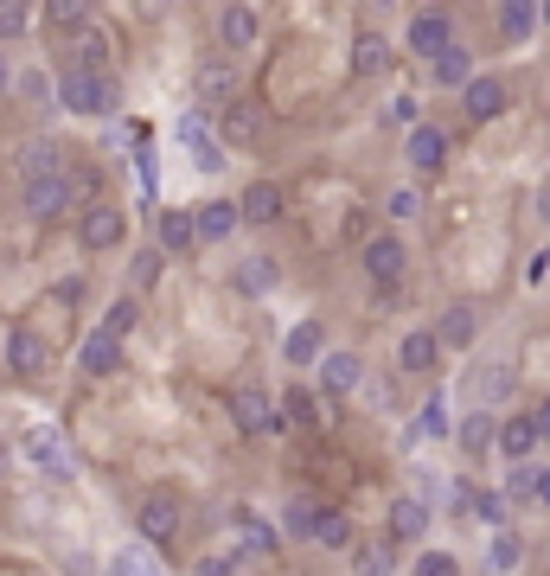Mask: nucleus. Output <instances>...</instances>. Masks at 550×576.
I'll return each instance as SVG.
<instances>
[{
	"mask_svg": "<svg viewBox=\"0 0 550 576\" xmlns=\"http://www.w3.org/2000/svg\"><path fill=\"white\" fill-rule=\"evenodd\" d=\"M103 576H167V564H160V550L148 538H122V545L109 550Z\"/></svg>",
	"mask_w": 550,
	"mask_h": 576,
	"instance_id": "nucleus-24",
	"label": "nucleus"
},
{
	"mask_svg": "<svg viewBox=\"0 0 550 576\" xmlns=\"http://www.w3.org/2000/svg\"><path fill=\"white\" fill-rule=\"evenodd\" d=\"M346 570L352 576H397V545L391 538H359L346 550Z\"/></svg>",
	"mask_w": 550,
	"mask_h": 576,
	"instance_id": "nucleus-30",
	"label": "nucleus"
},
{
	"mask_svg": "<svg viewBox=\"0 0 550 576\" xmlns=\"http://www.w3.org/2000/svg\"><path fill=\"white\" fill-rule=\"evenodd\" d=\"M58 109L83 116V122H109L122 109V90L109 71H58Z\"/></svg>",
	"mask_w": 550,
	"mask_h": 576,
	"instance_id": "nucleus-2",
	"label": "nucleus"
},
{
	"mask_svg": "<svg viewBox=\"0 0 550 576\" xmlns=\"http://www.w3.org/2000/svg\"><path fill=\"white\" fill-rule=\"evenodd\" d=\"M90 206V173H52V180H27L20 186V218H32V225H58V218H71V211Z\"/></svg>",
	"mask_w": 550,
	"mask_h": 576,
	"instance_id": "nucleus-1",
	"label": "nucleus"
},
{
	"mask_svg": "<svg viewBox=\"0 0 550 576\" xmlns=\"http://www.w3.org/2000/svg\"><path fill=\"white\" fill-rule=\"evenodd\" d=\"M314 545H327V550H352V545H359V538H352V519H346L340 506L327 513V525H320V538H314Z\"/></svg>",
	"mask_w": 550,
	"mask_h": 576,
	"instance_id": "nucleus-47",
	"label": "nucleus"
},
{
	"mask_svg": "<svg viewBox=\"0 0 550 576\" xmlns=\"http://www.w3.org/2000/svg\"><path fill=\"white\" fill-rule=\"evenodd\" d=\"M52 295H58V301H71V308H78V301H83V276H64V282H58Z\"/></svg>",
	"mask_w": 550,
	"mask_h": 576,
	"instance_id": "nucleus-51",
	"label": "nucleus"
},
{
	"mask_svg": "<svg viewBox=\"0 0 550 576\" xmlns=\"http://www.w3.org/2000/svg\"><path fill=\"white\" fill-rule=\"evenodd\" d=\"M359 269H366L371 295H378V301H391L397 288H403V276H410V250H403V237H397V231L366 237V250H359Z\"/></svg>",
	"mask_w": 550,
	"mask_h": 576,
	"instance_id": "nucleus-4",
	"label": "nucleus"
},
{
	"mask_svg": "<svg viewBox=\"0 0 550 576\" xmlns=\"http://www.w3.org/2000/svg\"><path fill=\"white\" fill-rule=\"evenodd\" d=\"M282 417L294 423V429H327V423H320V391H308V385H282Z\"/></svg>",
	"mask_w": 550,
	"mask_h": 576,
	"instance_id": "nucleus-34",
	"label": "nucleus"
},
{
	"mask_svg": "<svg viewBox=\"0 0 550 576\" xmlns=\"http://www.w3.org/2000/svg\"><path fill=\"white\" fill-rule=\"evenodd\" d=\"M231 282L243 288V295H276V288H282V262L276 257H243Z\"/></svg>",
	"mask_w": 550,
	"mask_h": 576,
	"instance_id": "nucleus-33",
	"label": "nucleus"
},
{
	"mask_svg": "<svg viewBox=\"0 0 550 576\" xmlns=\"http://www.w3.org/2000/svg\"><path fill=\"white\" fill-rule=\"evenodd\" d=\"M192 90H199V103H211V109L243 103V64H237V52L206 58V64L192 71Z\"/></svg>",
	"mask_w": 550,
	"mask_h": 576,
	"instance_id": "nucleus-8",
	"label": "nucleus"
},
{
	"mask_svg": "<svg viewBox=\"0 0 550 576\" xmlns=\"http://www.w3.org/2000/svg\"><path fill=\"white\" fill-rule=\"evenodd\" d=\"M473 78H480V58H473L468 46H448V52L429 64V83H436V90H454V97H461Z\"/></svg>",
	"mask_w": 550,
	"mask_h": 576,
	"instance_id": "nucleus-26",
	"label": "nucleus"
},
{
	"mask_svg": "<svg viewBox=\"0 0 550 576\" xmlns=\"http://www.w3.org/2000/svg\"><path fill=\"white\" fill-rule=\"evenodd\" d=\"M13 461L32 474H46V480H71V448H64V436H58L52 423H32V429H20V443H13Z\"/></svg>",
	"mask_w": 550,
	"mask_h": 576,
	"instance_id": "nucleus-5",
	"label": "nucleus"
},
{
	"mask_svg": "<svg viewBox=\"0 0 550 576\" xmlns=\"http://www.w3.org/2000/svg\"><path fill=\"white\" fill-rule=\"evenodd\" d=\"M237 525H243V538H250L257 550H276V532H269V525H262L257 513H237Z\"/></svg>",
	"mask_w": 550,
	"mask_h": 576,
	"instance_id": "nucleus-48",
	"label": "nucleus"
},
{
	"mask_svg": "<svg viewBox=\"0 0 550 576\" xmlns=\"http://www.w3.org/2000/svg\"><path fill=\"white\" fill-rule=\"evenodd\" d=\"M384 218H391V225H417V218H422V192H417V186H397L391 199H384Z\"/></svg>",
	"mask_w": 550,
	"mask_h": 576,
	"instance_id": "nucleus-45",
	"label": "nucleus"
},
{
	"mask_svg": "<svg viewBox=\"0 0 550 576\" xmlns=\"http://www.w3.org/2000/svg\"><path fill=\"white\" fill-rule=\"evenodd\" d=\"M237 225H243V206H237V199H206V206H199V244H224Z\"/></svg>",
	"mask_w": 550,
	"mask_h": 576,
	"instance_id": "nucleus-32",
	"label": "nucleus"
},
{
	"mask_svg": "<svg viewBox=\"0 0 550 576\" xmlns=\"http://www.w3.org/2000/svg\"><path fill=\"white\" fill-rule=\"evenodd\" d=\"M519 564H524V538H519V525L493 532V545H487V570H493V576H512Z\"/></svg>",
	"mask_w": 550,
	"mask_h": 576,
	"instance_id": "nucleus-37",
	"label": "nucleus"
},
{
	"mask_svg": "<svg viewBox=\"0 0 550 576\" xmlns=\"http://www.w3.org/2000/svg\"><path fill=\"white\" fill-rule=\"evenodd\" d=\"M531 211H538V225H550V180L538 186V199H531Z\"/></svg>",
	"mask_w": 550,
	"mask_h": 576,
	"instance_id": "nucleus-54",
	"label": "nucleus"
},
{
	"mask_svg": "<svg viewBox=\"0 0 550 576\" xmlns=\"http://www.w3.org/2000/svg\"><path fill=\"white\" fill-rule=\"evenodd\" d=\"M442 334H436V327H410V334H403V340H397V371H403V378H429V371L442 366Z\"/></svg>",
	"mask_w": 550,
	"mask_h": 576,
	"instance_id": "nucleus-17",
	"label": "nucleus"
},
{
	"mask_svg": "<svg viewBox=\"0 0 550 576\" xmlns=\"http://www.w3.org/2000/svg\"><path fill=\"white\" fill-rule=\"evenodd\" d=\"M13 83H20V78H13V58H7V46H0V97H7Z\"/></svg>",
	"mask_w": 550,
	"mask_h": 576,
	"instance_id": "nucleus-53",
	"label": "nucleus"
},
{
	"mask_svg": "<svg viewBox=\"0 0 550 576\" xmlns=\"http://www.w3.org/2000/svg\"><path fill=\"white\" fill-rule=\"evenodd\" d=\"M78 371L83 378H122V371H129V352H122V340H109L103 327H97V334H83V346H78Z\"/></svg>",
	"mask_w": 550,
	"mask_h": 576,
	"instance_id": "nucleus-20",
	"label": "nucleus"
},
{
	"mask_svg": "<svg viewBox=\"0 0 550 576\" xmlns=\"http://www.w3.org/2000/svg\"><path fill=\"white\" fill-rule=\"evenodd\" d=\"M327 359V327L320 320H294V334L282 340V366L289 371H314Z\"/></svg>",
	"mask_w": 550,
	"mask_h": 576,
	"instance_id": "nucleus-23",
	"label": "nucleus"
},
{
	"mask_svg": "<svg viewBox=\"0 0 550 576\" xmlns=\"http://www.w3.org/2000/svg\"><path fill=\"white\" fill-rule=\"evenodd\" d=\"M403 167L422 173V180H436V173L448 167V135L436 129V122H417V129L403 135Z\"/></svg>",
	"mask_w": 550,
	"mask_h": 576,
	"instance_id": "nucleus-15",
	"label": "nucleus"
},
{
	"mask_svg": "<svg viewBox=\"0 0 550 576\" xmlns=\"http://www.w3.org/2000/svg\"><path fill=\"white\" fill-rule=\"evenodd\" d=\"M538 448H544V429H538L531 410L499 417V455H506V468H512V461H538Z\"/></svg>",
	"mask_w": 550,
	"mask_h": 576,
	"instance_id": "nucleus-21",
	"label": "nucleus"
},
{
	"mask_svg": "<svg viewBox=\"0 0 550 576\" xmlns=\"http://www.w3.org/2000/svg\"><path fill=\"white\" fill-rule=\"evenodd\" d=\"M160 276H167V250H160V244H141V250L129 257V282H134V295L160 288Z\"/></svg>",
	"mask_w": 550,
	"mask_h": 576,
	"instance_id": "nucleus-38",
	"label": "nucleus"
},
{
	"mask_svg": "<svg viewBox=\"0 0 550 576\" xmlns=\"http://www.w3.org/2000/svg\"><path fill=\"white\" fill-rule=\"evenodd\" d=\"M97 327H103L109 340H122V346H129V334L141 327V295H116V301L103 308V320H97Z\"/></svg>",
	"mask_w": 550,
	"mask_h": 576,
	"instance_id": "nucleus-35",
	"label": "nucleus"
},
{
	"mask_svg": "<svg viewBox=\"0 0 550 576\" xmlns=\"http://www.w3.org/2000/svg\"><path fill=\"white\" fill-rule=\"evenodd\" d=\"M410 576H461V557L454 550H417V564H410Z\"/></svg>",
	"mask_w": 550,
	"mask_h": 576,
	"instance_id": "nucleus-46",
	"label": "nucleus"
},
{
	"mask_svg": "<svg viewBox=\"0 0 550 576\" xmlns=\"http://www.w3.org/2000/svg\"><path fill=\"white\" fill-rule=\"evenodd\" d=\"M231 423H237V436H250V443H269V436H289L294 429L282 417V397H269L262 385H237L231 391Z\"/></svg>",
	"mask_w": 550,
	"mask_h": 576,
	"instance_id": "nucleus-3",
	"label": "nucleus"
},
{
	"mask_svg": "<svg viewBox=\"0 0 550 576\" xmlns=\"http://www.w3.org/2000/svg\"><path fill=\"white\" fill-rule=\"evenodd\" d=\"M46 13H52L58 39H64V32H83V27H97V0H46Z\"/></svg>",
	"mask_w": 550,
	"mask_h": 576,
	"instance_id": "nucleus-40",
	"label": "nucleus"
},
{
	"mask_svg": "<svg viewBox=\"0 0 550 576\" xmlns=\"http://www.w3.org/2000/svg\"><path fill=\"white\" fill-rule=\"evenodd\" d=\"M531 417H538V429H544V448H550V397L538 404V410H531Z\"/></svg>",
	"mask_w": 550,
	"mask_h": 576,
	"instance_id": "nucleus-56",
	"label": "nucleus"
},
{
	"mask_svg": "<svg viewBox=\"0 0 550 576\" xmlns=\"http://www.w3.org/2000/svg\"><path fill=\"white\" fill-rule=\"evenodd\" d=\"M538 506H550V461L538 468Z\"/></svg>",
	"mask_w": 550,
	"mask_h": 576,
	"instance_id": "nucleus-55",
	"label": "nucleus"
},
{
	"mask_svg": "<svg viewBox=\"0 0 550 576\" xmlns=\"http://www.w3.org/2000/svg\"><path fill=\"white\" fill-rule=\"evenodd\" d=\"M327 513H333V506H320L314 494H289V499H282V525H289V538H308V545L320 538Z\"/></svg>",
	"mask_w": 550,
	"mask_h": 576,
	"instance_id": "nucleus-29",
	"label": "nucleus"
},
{
	"mask_svg": "<svg viewBox=\"0 0 550 576\" xmlns=\"http://www.w3.org/2000/svg\"><path fill=\"white\" fill-rule=\"evenodd\" d=\"M32 32V0H0V46L27 39Z\"/></svg>",
	"mask_w": 550,
	"mask_h": 576,
	"instance_id": "nucleus-43",
	"label": "nucleus"
},
{
	"mask_svg": "<svg viewBox=\"0 0 550 576\" xmlns=\"http://www.w3.org/2000/svg\"><path fill=\"white\" fill-rule=\"evenodd\" d=\"M454 448H461L468 461H487V455H499V417L487 410V404H473L468 417L454 423Z\"/></svg>",
	"mask_w": 550,
	"mask_h": 576,
	"instance_id": "nucleus-18",
	"label": "nucleus"
},
{
	"mask_svg": "<svg viewBox=\"0 0 550 576\" xmlns=\"http://www.w3.org/2000/svg\"><path fill=\"white\" fill-rule=\"evenodd\" d=\"M192 576H237V557L211 550V557H199V564H192Z\"/></svg>",
	"mask_w": 550,
	"mask_h": 576,
	"instance_id": "nucleus-49",
	"label": "nucleus"
},
{
	"mask_svg": "<svg viewBox=\"0 0 550 576\" xmlns=\"http://www.w3.org/2000/svg\"><path fill=\"white\" fill-rule=\"evenodd\" d=\"M506 391H512V366H487V378L473 371V404H487V410H493Z\"/></svg>",
	"mask_w": 550,
	"mask_h": 576,
	"instance_id": "nucleus-44",
	"label": "nucleus"
},
{
	"mask_svg": "<svg viewBox=\"0 0 550 576\" xmlns=\"http://www.w3.org/2000/svg\"><path fill=\"white\" fill-rule=\"evenodd\" d=\"M391 58H397V46L378 27H366L359 39H352V78H384V71H391Z\"/></svg>",
	"mask_w": 550,
	"mask_h": 576,
	"instance_id": "nucleus-28",
	"label": "nucleus"
},
{
	"mask_svg": "<svg viewBox=\"0 0 550 576\" xmlns=\"http://www.w3.org/2000/svg\"><path fill=\"white\" fill-rule=\"evenodd\" d=\"M524 282L538 288V282H550V250H538V257L524 262Z\"/></svg>",
	"mask_w": 550,
	"mask_h": 576,
	"instance_id": "nucleus-50",
	"label": "nucleus"
},
{
	"mask_svg": "<svg viewBox=\"0 0 550 576\" xmlns=\"http://www.w3.org/2000/svg\"><path fill=\"white\" fill-rule=\"evenodd\" d=\"M218 135H224V141H237V148H257V141H262L257 109H250V103H231L224 116H218Z\"/></svg>",
	"mask_w": 550,
	"mask_h": 576,
	"instance_id": "nucleus-36",
	"label": "nucleus"
},
{
	"mask_svg": "<svg viewBox=\"0 0 550 576\" xmlns=\"http://www.w3.org/2000/svg\"><path fill=\"white\" fill-rule=\"evenodd\" d=\"M544 27H550V0H544Z\"/></svg>",
	"mask_w": 550,
	"mask_h": 576,
	"instance_id": "nucleus-57",
	"label": "nucleus"
},
{
	"mask_svg": "<svg viewBox=\"0 0 550 576\" xmlns=\"http://www.w3.org/2000/svg\"><path fill=\"white\" fill-rule=\"evenodd\" d=\"M442 436H454V423H448L442 397H429L417 417H410V443H442Z\"/></svg>",
	"mask_w": 550,
	"mask_h": 576,
	"instance_id": "nucleus-41",
	"label": "nucleus"
},
{
	"mask_svg": "<svg viewBox=\"0 0 550 576\" xmlns=\"http://www.w3.org/2000/svg\"><path fill=\"white\" fill-rule=\"evenodd\" d=\"M237 206H243V225H276V218H282V186L250 180L243 192H237Z\"/></svg>",
	"mask_w": 550,
	"mask_h": 576,
	"instance_id": "nucleus-31",
	"label": "nucleus"
},
{
	"mask_svg": "<svg viewBox=\"0 0 550 576\" xmlns=\"http://www.w3.org/2000/svg\"><path fill=\"white\" fill-rule=\"evenodd\" d=\"M257 39H262L257 7H250V0H224V7H218V46H224V52H250Z\"/></svg>",
	"mask_w": 550,
	"mask_h": 576,
	"instance_id": "nucleus-19",
	"label": "nucleus"
},
{
	"mask_svg": "<svg viewBox=\"0 0 550 576\" xmlns=\"http://www.w3.org/2000/svg\"><path fill=\"white\" fill-rule=\"evenodd\" d=\"M468 513L487 525V532H506V525H512V499L499 494V487H480V494H468Z\"/></svg>",
	"mask_w": 550,
	"mask_h": 576,
	"instance_id": "nucleus-39",
	"label": "nucleus"
},
{
	"mask_svg": "<svg viewBox=\"0 0 550 576\" xmlns=\"http://www.w3.org/2000/svg\"><path fill=\"white\" fill-rule=\"evenodd\" d=\"M154 244L167 257H186V250H199V211H160L154 218Z\"/></svg>",
	"mask_w": 550,
	"mask_h": 576,
	"instance_id": "nucleus-25",
	"label": "nucleus"
},
{
	"mask_svg": "<svg viewBox=\"0 0 550 576\" xmlns=\"http://www.w3.org/2000/svg\"><path fill=\"white\" fill-rule=\"evenodd\" d=\"M314 391L320 397L366 391V352H352V346H327V359L314 366Z\"/></svg>",
	"mask_w": 550,
	"mask_h": 576,
	"instance_id": "nucleus-10",
	"label": "nucleus"
},
{
	"mask_svg": "<svg viewBox=\"0 0 550 576\" xmlns=\"http://www.w3.org/2000/svg\"><path fill=\"white\" fill-rule=\"evenodd\" d=\"M180 532H186V506L173 494H148L134 506V538H148L154 550H167Z\"/></svg>",
	"mask_w": 550,
	"mask_h": 576,
	"instance_id": "nucleus-9",
	"label": "nucleus"
},
{
	"mask_svg": "<svg viewBox=\"0 0 550 576\" xmlns=\"http://www.w3.org/2000/svg\"><path fill=\"white\" fill-rule=\"evenodd\" d=\"M506 109H512V83L499 78V71H480V78L461 90V116H468V122H499Z\"/></svg>",
	"mask_w": 550,
	"mask_h": 576,
	"instance_id": "nucleus-13",
	"label": "nucleus"
},
{
	"mask_svg": "<svg viewBox=\"0 0 550 576\" xmlns=\"http://www.w3.org/2000/svg\"><path fill=\"white\" fill-rule=\"evenodd\" d=\"M366 13H371V27H378V20H391L397 13V0H366Z\"/></svg>",
	"mask_w": 550,
	"mask_h": 576,
	"instance_id": "nucleus-52",
	"label": "nucleus"
},
{
	"mask_svg": "<svg viewBox=\"0 0 550 576\" xmlns=\"http://www.w3.org/2000/svg\"><path fill=\"white\" fill-rule=\"evenodd\" d=\"M436 334H442L448 352H468V346L480 340V308H473V301H448L442 320H436Z\"/></svg>",
	"mask_w": 550,
	"mask_h": 576,
	"instance_id": "nucleus-27",
	"label": "nucleus"
},
{
	"mask_svg": "<svg viewBox=\"0 0 550 576\" xmlns=\"http://www.w3.org/2000/svg\"><path fill=\"white\" fill-rule=\"evenodd\" d=\"M429 525H436V506H429V499H422V494H397L391 513H384V538H391L397 550L422 545V538H429Z\"/></svg>",
	"mask_w": 550,
	"mask_h": 576,
	"instance_id": "nucleus-11",
	"label": "nucleus"
},
{
	"mask_svg": "<svg viewBox=\"0 0 550 576\" xmlns=\"http://www.w3.org/2000/svg\"><path fill=\"white\" fill-rule=\"evenodd\" d=\"M109 58H116L109 32H103V27H83V32H64L58 71H109Z\"/></svg>",
	"mask_w": 550,
	"mask_h": 576,
	"instance_id": "nucleus-14",
	"label": "nucleus"
},
{
	"mask_svg": "<svg viewBox=\"0 0 550 576\" xmlns=\"http://www.w3.org/2000/svg\"><path fill=\"white\" fill-rule=\"evenodd\" d=\"M448 46H461V39H454V13H448V7H417V13L403 20V52H410V58L436 64Z\"/></svg>",
	"mask_w": 550,
	"mask_h": 576,
	"instance_id": "nucleus-6",
	"label": "nucleus"
},
{
	"mask_svg": "<svg viewBox=\"0 0 550 576\" xmlns=\"http://www.w3.org/2000/svg\"><path fill=\"white\" fill-rule=\"evenodd\" d=\"M78 244L90 257H103V250H122L129 244V211L116 206V199H90L78 211Z\"/></svg>",
	"mask_w": 550,
	"mask_h": 576,
	"instance_id": "nucleus-7",
	"label": "nucleus"
},
{
	"mask_svg": "<svg viewBox=\"0 0 550 576\" xmlns=\"http://www.w3.org/2000/svg\"><path fill=\"white\" fill-rule=\"evenodd\" d=\"M71 167V155H64V141L58 135H27L20 148H13V173H20V186L27 180H52V173H64Z\"/></svg>",
	"mask_w": 550,
	"mask_h": 576,
	"instance_id": "nucleus-12",
	"label": "nucleus"
},
{
	"mask_svg": "<svg viewBox=\"0 0 550 576\" xmlns=\"http://www.w3.org/2000/svg\"><path fill=\"white\" fill-rule=\"evenodd\" d=\"M538 468H544V461H512V474H506L499 494L512 499V506H538Z\"/></svg>",
	"mask_w": 550,
	"mask_h": 576,
	"instance_id": "nucleus-42",
	"label": "nucleus"
},
{
	"mask_svg": "<svg viewBox=\"0 0 550 576\" xmlns=\"http://www.w3.org/2000/svg\"><path fill=\"white\" fill-rule=\"evenodd\" d=\"M538 27H544V0H499V20H493L499 46H524Z\"/></svg>",
	"mask_w": 550,
	"mask_h": 576,
	"instance_id": "nucleus-22",
	"label": "nucleus"
},
{
	"mask_svg": "<svg viewBox=\"0 0 550 576\" xmlns=\"http://www.w3.org/2000/svg\"><path fill=\"white\" fill-rule=\"evenodd\" d=\"M7 371H20V378H46V371H52V346H46L39 327L20 320V327L7 334Z\"/></svg>",
	"mask_w": 550,
	"mask_h": 576,
	"instance_id": "nucleus-16",
	"label": "nucleus"
}]
</instances>
